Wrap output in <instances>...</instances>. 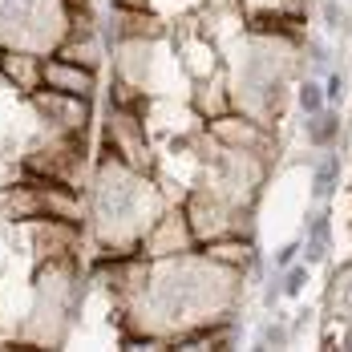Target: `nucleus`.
Segmentation results:
<instances>
[{
	"instance_id": "obj_1",
	"label": "nucleus",
	"mask_w": 352,
	"mask_h": 352,
	"mask_svg": "<svg viewBox=\"0 0 352 352\" xmlns=\"http://www.w3.org/2000/svg\"><path fill=\"white\" fill-rule=\"evenodd\" d=\"M235 272L219 259H170L154 272V312L170 324H203L231 304Z\"/></svg>"
},
{
	"instance_id": "obj_2",
	"label": "nucleus",
	"mask_w": 352,
	"mask_h": 352,
	"mask_svg": "<svg viewBox=\"0 0 352 352\" xmlns=\"http://www.w3.org/2000/svg\"><path fill=\"white\" fill-rule=\"evenodd\" d=\"M154 214V195L126 162L109 158L98 170L94 219L106 247H134L146 235V219Z\"/></svg>"
},
{
	"instance_id": "obj_3",
	"label": "nucleus",
	"mask_w": 352,
	"mask_h": 352,
	"mask_svg": "<svg viewBox=\"0 0 352 352\" xmlns=\"http://www.w3.org/2000/svg\"><path fill=\"white\" fill-rule=\"evenodd\" d=\"M41 16L57 25V0H0V33L16 41H49L45 29H36Z\"/></svg>"
},
{
	"instance_id": "obj_4",
	"label": "nucleus",
	"mask_w": 352,
	"mask_h": 352,
	"mask_svg": "<svg viewBox=\"0 0 352 352\" xmlns=\"http://www.w3.org/2000/svg\"><path fill=\"white\" fill-rule=\"evenodd\" d=\"M36 109L49 113V118H57V126H65V130H81L85 118H89L85 98L77 102V94H61V89H45V94H36Z\"/></svg>"
},
{
	"instance_id": "obj_5",
	"label": "nucleus",
	"mask_w": 352,
	"mask_h": 352,
	"mask_svg": "<svg viewBox=\"0 0 352 352\" xmlns=\"http://www.w3.org/2000/svg\"><path fill=\"white\" fill-rule=\"evenodd\" d=\"M41 81L49 89H61V94H77V98H89L94 94V73L89 69H77L69 61H49L41 69Z\"/></svg>"
},
{
	"instance_id": "obj_6",
	"label": "nucleus",
	"mask_w": 352,
	"mask_h": 352,
	"mask_svg": "<svg viewBox=\"0 0 352 352\" xmlns=\"http://www.w3.org/2000/svg\"><path fill=\"white\" fill-rule=\"evenodd\" d=\"M109 146H113L126 162L146 166V138H142V126L130 113H118V118H113V126H109Z\"/></svg>"
},
{
	"instance_id": "obj_7",
	"label": "nucleus",
	"mask_w": 352,
	"mask_h": 352,
	"mask_svg": "<svg viewBox=\"0 0 352 352\" xmlns=\"http://www.w3.org/2000/svg\"><path fill=\"white\" fill-rule=\"evenodd\" d=\"M190 223L182 219V214H166L162 223H158V231L154 235H146V251H154V255H170V251H186V243H190Z\"/></svg>"
},
{
	"instance_id": "obj_8",
	"label": "nucleus",
	"mask_w": 352,
	"mask_h": 352,
	"mask_svg": "<svg viewBox=\"0 0 352 352\" xmlns=\"http://www.w3.org/2000/svg\"><path fill=\"white\" fill-rule=\"evenodd\" d=\"M328 304H332V316L352 324V263L332 280V292H328Z\"/></svg>"
},
{
	"instance_id": "obj_9",
	"label": "nucleus",
	"mask_w": 352,
	"mask_h": 352,
	"mask_svg": "<svg viewBox=\"0 0 352 352\" xmlns=\"http://www.w3.org/2000/svg\"><path fill=\"white\" fill-rule=\"evenodd\" d=\"M0 65H4V73L12 81H21V85H33L36 77H41V69H45V65H36L33 57H25V53H4Z\"/></svg>"
},
{
	"instance_id": "obj_10",
	"label": "nucleus",
	"mask_w": 352,
	"mask_h": 352,
	"mask_svg": "<svg viewBox=\"0 0 352 352\" xmlns=\"http://www.w3.org/2000/svg\"><path fill=\"white\" fill-rule=\"evenodd\" d=\"M336 170H340V158H336V154H328V158L320 162V170H316V199H328V195H332Z\"/></svg>"
},
{
	"instance_id": "obj_11",
	"label": "nucleus",
	"mask_w": 352,
	"mask_h": 352,
	"mask_svg": "<svg viewBox=\"0 0 352 352\" xmlns=\"http://www.w3.org/2000/svg\"><path fill=\"white\" fill-rule=\"evenodd\" d=\"M336 126H340V122H336V113H312L308 134H312V142H320V146H324V142L336 138Z\"/></svg>"
},
{
	"instance_id": "obj_12",
	"label": "nucleus",
	"mask_w": 352,
	"mask_h": 352,
	"mask_svg": "<svg viewBox=\"0 0 352 352\" xmlns=\"http://www.w3.org/2000/svg\"><path fill=\"white\" fill-rule=\"evenodd\" d=\"M324 106V89H320L316 81H304V89H300V109L304 113H320Z\"/></svg>"
},
{
	"instance_id": "obj_13",
	"label": "nucleus",
	"mask_w": 352,
	"mask_h": 352,
	"mask_svg": "<svg viewBox=\"0 0 352 352\" xmlns=\"http://www.w3.org/2000/svg\"><path fill=\"white\" fill-rule=\"evenodd\" d=\"M304 283H308V272H304V267H292V272H287V280H283V292H287V296H300V292H304Z\"/></svg>"
},
{
	"instance_id": "obj_14",
	"label": "nucleus",
	"mask_w": 352,
	"mask_h": 352,
	"mask_svg": "<svg viewBox=\"0 0 352 352\" xmlns=\"http://www.w3.org/2000/svg\"><path fill=\"white\" fill-rule=\"evenodd\" d=\"M324 21H328V29L336 33V29H344V12L336 8V0H324Z\"/></svg>"
},
{
	"instance_id": "obj_15",
	"label": "nucleus",
	"mask_w": 352,
	"mask_h": 352,
	"mask_svg": "<svg viewBox=\"0 0 352 352\" xmlns=\"http://www.w3.org/2000/svg\"><path fill=\"white\" fill-rule=\"evenodd\" d=\"M324 94H328L332 102H340V98H344V77H340V73H332V77H328V89H324Z\"/></svg>"
},
{
	"instance_id": "obj_16",
	"label": "nucleus",
	"mask_w": 352,
	"mask_h": 352,
	"mask_svg": "<svg viewBox=\"0 0 352 352\" xmlns=\"http://www.w3.org/2000/svg\"><path fill=\"white\" fill-rule=\"evenodd\" d=\"M283 340H287L283 328H263V344H283Z\"/></svg>"
},
{
	"instance_id": "obj_17",
	"label": "nucleus",
	"mask_w": 352,
	"mask_h": 352,
	"mask_svg": "<svg viewBox=\"0 0 352 352\" xmlns=\"http://www.w3.org/2000/svg\"><path fill=\"white\" fill-rule=\"evenodd\" d=\"M312 65H316V69H328V53H324L320 45H312Z\"/></svg>"
},
{
	"instance_id": "obj_18",
	"label": "nucleus",
	"mask_w": 352,
	"mask_h": 352,
	"mask_svg": "<svg viewBox=\"0 0 352 352\" xmlns=\"http://www.w3.org/2000/svg\"><path fill=\"white\" fill-rule=\"evenodd\" d=\"M296 251H300V247H296V243H287V247L280 251V263H292V255H296Z\"/></svg>"
}]
</instances>
